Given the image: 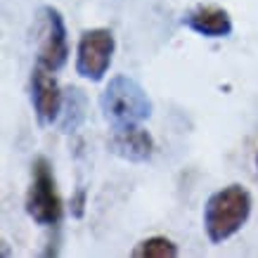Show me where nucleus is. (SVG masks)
Instances as JSON below:
<instances>
[{
  "label": "nucleus",
  "mask_w": 258,
  "mask_h": 258,
  "mask_svg": "<svg viewBox=\"0 0 258 258\" xmlns=\"http://www.w3.org/2000/svg\"><path fill=\"white\" fill-rule=\"evenodd\" d=\"M253 197L244 185L232 182L227 187L213 192L204 204V232L211 244H223L225 239L235 237L246 220L251 218Z\"/></svg>",
  "instance_id": "f257e3e1"
},
{
  "label": "nucleus",
  "mask_w": 258,
  "mask_h": 258,
  "mask_svg": "<svg viewBox=\"0 0 258 258\" xmlns=\"http://www.w3.org/2000/svg\"><path fill=\"white\" fill-rule=\"evenodd\" d=\"M100 109L111 125L142 123L152 116V100L135 79L118 74L102 90Z\"/></svg>",
  "instance_id": "f03ea898"
},
{
  "label": "nucleus",
  "mask_w": 258,
  "mask_h": 258,
  "mask_svg": "<svg viewBox=\"0 0 258 258\" xmlns=\"http://www.w3.org/2000/svg\"><path fill=\"white\" fill-rule=\"evenodd\" d=\"M26 216L43 227H57L62 223L64 204L57 189L52 164L45 157H36L31 164V185L24 197Z\"/></svg>",
  "instance_id": "7ed1b4c3"
},
{
  "label": "nucleus",
  "mask_w": 258,
  "mask_h": 258,
  "mask_svg": "<svg viewBox=\"0 0 258 258\" xmlns=\"http://www.w3.org/2000/svg\"><path fill=\"white\" fill-rule=\"evenodd\" d=\"M116 52L114 31L107 26H93L81 33L76 45V74L90 83H100L111 67Z\"/></svg>",
  "instance_id": "20e7f679"
},
{
  "label": "nucleus",
  "mask_w": 258,
  "mask_h": 258,
  "mask_svg": "<svg viewBox=\"0 0 258 258\" xmlns=\"http://www.w3.org/2000/svg\"><path fill=\"white\" fill-rule=\"evenodd\" d=\"M40 17V40H38V59L36 64L47 71H59L69 59V38L62 12L52 5H43Z\"/></svg>",
  "instance_id": "39448f33"
},
{
  "label": "nucleus",
  "mask_w": 258,
  "mask_h": 258,
  "mask_svg": "<svg viewBox=\"0 0 258 258\" xmlns=\"http://www.w3.org/2000/svg\"><path fill=\"white\" fill-rule=\"evenodd\" d=\"M31 104L40 125H52L59 121L64 93L57 79L52 76V71L43 69L38 64L31 71Z\"/></svg>",
  "instance_id": "423d86ee"
},
{
  "label": "nucleus",
  "mask_w": 258,
  "mask_h": 258,
  "mask_svg": "<svg viewBox=\"0 0 258 258\" xmlns=\"http://www.w3.org/2000/svg\"><path fill=\"white\" fill-rule=\"evenodd\" d=\"M109 152L116 157L131 161V164H142L149 161L154 154V138L149 131H145L140 123H123V125H111L109 135Z\"/></svg>",
  "instance_id": "0eeeda50"
},
{
  "label": "nucleus",
  "mask_w": 258,
  "mask_h": 258,
  "mask_svg": "<svg viewBox=\"0 0 258 258\" xmlns=\"http://www.w3.org/2000/svg\"><path fill=\"white\" fill-rule=\"evenodd\" d=\"M182 26L204 38H227L235 29L230 12L220 5H195L182 15Z\"/></svg>",
  "instance_id": "6e6552de"
},
{
  "label": "nucleus",
  "mask_w": 258,
  "mask_h": 258,
  "mask_svg": "<svg viewBox=\"0 0 258 258\" xmlns=\"http://www.w3.org/2000/svg\"><path fill=\"white\" fill-rule=\"evenodd\" d=\"M88 116V97L79 86H69L64 90V104L59 114L62 133H76Z\"/></svg>",
  "instance_id": "1a4fd4ad"
},
{
  "label": "nucleus",
  "mask_w": 258,
  "mask_h": 258,
  "mask_svg": "<svg viewBox=\"0 0 258 258\" xmlns=\"http://www.w3.org/2000/svg\"><path fill=\"white\" fill-rule=\"evenodd\" d=\"M178 253H180L178 244L164 235L147 237V239L135 244V249L131 251V256L135 258H175Z\"/></svg>",
  "instance_id": "9d476101"
},
{
  "label": "nucleus",
  "mask_w": 258,
  "mask_h": 258,
  "mask_svg": "<svg viewBox=\"0 0 258 258\" xmlns=\"http://www.w3.org/2000/svg\"><path fill=\"white\" fill-rule=\"evenodd\" d=\"M86 202H88V189L86 187H79L74 195H71V218H83L86 213Z\"/></svg>",
  "instance_id": "9b49d317"
},
{
  "label": "nucleus",
  "mask_w": 258,
  "mask_h": 258,
  "mask_svg": "<svg viewBox=\"0 0 258 258\" xmlns=\"http://www.w3.org/2000/svg\"><path fill=\"white\" fill-rule=\"evenodd\" d=\"M256 173H258V152H256Z\"/></svg>",
  "instance_id": "f8f14e48"
}]
</instances>
